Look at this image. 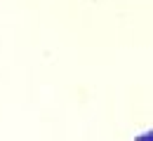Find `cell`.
Returning <instances> with one entry per match:
<instances>
[{
  "label": "cell",
  "instance_id": "cell-1",
  "mask_svg": "<svg viewBox=\"0 0 153 141\" xmlns=\"http://www.w3.org/2000/svg\"><path fill=\"white\" fill-rule=\"evenodd\" d=\"M134 141H153V132H144V134H139Z\"/></svg>",
  "mask_w": 153,
  "mask_h": 141
}]
</instances>
